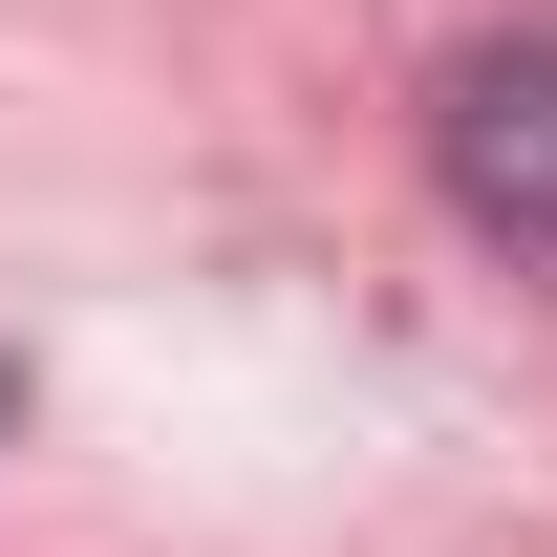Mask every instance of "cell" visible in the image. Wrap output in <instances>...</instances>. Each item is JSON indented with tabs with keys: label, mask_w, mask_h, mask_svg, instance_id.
<instances>
[{
	"label": "cell",
	"mask_w": 557,
	"mask_h": 557,
	"mask_svg": "<svg viewBox=\"0 0 557 557\" xmlns=\"http://www.w3.org/2000/svg\"><path fill=\"white\" fill-rule=\"evenodd\" d=\"M429 150H450V194H472V236L557 258V44H472V65L429 86Z\"/></svg>",
	"instance_id": "obj_1"
}]
</instances>
